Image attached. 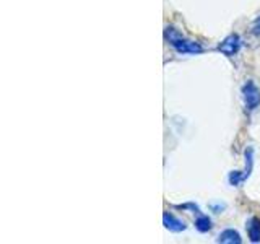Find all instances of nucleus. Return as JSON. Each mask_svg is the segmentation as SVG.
I'll use <instances>...</instances> for the list:
<instances>
[{"instance_id": "11", "label": "nucleus", "mask_w": 260, "mask_h": 244, "mask_svg": "<svg viewBox=\"0 0 260 244\" xmlns=\"http://www.w3.org/2000/svg\"><path fill=\"white\" fill-rule=\"evenodd\" d=\"M211 208H213L216 214H219V211H223L226 208V205H224V203H216V205H211Z\"/></svg>"}, {"instance_id": "6", "label": "nucleus", "mask_w": 260, "mask_h": 244, "mask_svg": "<svg viewBox=\"0 0 260 244\" xmlns=\"http://www.w3.org/2000/svg\"><path fill=\"white\" fill-rule=\"evenodd\" d=\"M246 230H247V236L252 242H260V220L252 217L247 225H246Z\"/></svg>"}, {"instance_id": "8", "label": "nucleus", "mask_w": 260, "mask_h": 244, "mask_svg": "<svg viewBox=\"0 0 260 244\" xmlns=\"http://www.w3.org/2000/svg\"><path fill=\"white\" fill-rule=\"evenodd\" d=\"M211 220L207 215H200L197 220H195V228L200 231V233H208L211 230Z\"/></svg>"}, {"instance_id": "9", "label": "nucleus", "mask_w": 260, "mask_h": 244, "mask_svg": "<svg viewBox=\"0 0 260 244\" xmlns=\"http://www.w3.org/2000/svg\"><path fill=\"white\" fill-rule=\"evenodd\" d=\"M250 33L254 35L255 38H260V13L255 16V20L252 21V26H250Z\"/></svg>"}, {"instance_id": "1", "label": "nucleus", "mask_w": 260, "mask_h": 244, "mask_svg": "<svg viewBox=\"0 0 260 244\" xmlns=\"http://www.w3.org/2000/svg\"><path fill=\"white\" fill-rule=\"evenodd\" d=\"M165 35H166V39L169 41V44L173 46L176 49V52H179V54H200L203 51L199 43L182 38L181 33L174 29L173 26L166 28Z\"/></svg>"}, {"instance_id": "2", "label": "nucleus", "mask_w": 260, "mask_h": 244, "mask_svg": "<svg viewBox=\"0 0 260 244\" xmlns=\"http://www.w3.org/2000/svg\"><path fill=\"white\" fill-rule=\"evenodd\" d=\"M242 98H244V104L249 111H254L258 108L260 104V89L254 83V81H247L246 85L242 86Z\"/></svg>"}, {"instance_id": "5", "label": "nucleus", "mask_w": 260, "mask_h": 244, "mask_svg": "<svg viewBox=\"0 0 260 244\" xmlns=\"http://www.w3.org/2000/svg\"><path fill=\"white\" fill-rule=\"evenodd\" d=\"M216 241L218 242H223V244H241L242 242V238H241V234L236 231V230H231V228H228V230L219 233Z\"/></svg>"}, {"instance_id": "7", "label": "nucleus", "mask_w": 260, "mask_h": 244, "mask_svg": "<svg viewBox=\"0 0 260 244\" xmlns=\"http://www.w3.org/2000/svg\"><path fill=\"white\" fill-rule=\"evenodd\" d=\"M250 174L247 171H231L230 173V184L231 186H241Z\"/></svg>"}, {"instance_id": "10", "label": "nucleus", "mask_w": 260, "mask_h": 244, "mask_svg": "<svg viewBox=\"0 0 260 244\" xmlns=\"http://www.w3.org/2000/svg\"><path fill=\"white\" fill-rule=\"evenodd\" d=\"M177 208L192 210V211H195V214H200V208H199V205H195V203H182V205H177Z\"/></svg>"}, {"instance_id": "3", "label": "nucleus", "mask_w": 260, "mask_h": 244, "mask_svg": "<svg viewBox=\"0 0 260 244\" xmlns=\"http://www.w3.org/2000/svg\"><path fill=\"white\" fill-rule=\"evenodd\" d=\"M239 49H241V38L239 35H236V33L226 36L221 43L218 44V51L226 57H234L239 52Z\"/></svg>"}, {"instance_id": "4", "label": "nucleus", "mask_w": 260, "mask_h": 244, "mask_svg": "<svg viewBox=\"0 0 260 244\" xmlns=\"http://www.w3.org/2000/svg\"><path fill=\"white\" fill-rule=\"evenodd\" d=\"M162 223H165L166 230L173 231V233H181L187 228V225L182 222V220H179L177 217H174L171 211H165V214H162Z\"/></svg>"}]
</instances>
